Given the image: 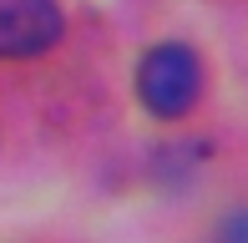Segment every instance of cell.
Instances as JSON below:
<instances>
[{"instance_id": "cell-1", "label": "cell", "mask_w": 248, "mask_h": 243, "mask_svg": "<svg viewBox=\"0 0 248 243\" xmlns=\"http://www.w3.org/2000/svg\"><path fill=\"white\" fill-rule=\"evenodd\" d=\"M202 91V61L193 46H183V41H162V46H152L147 56L137 66V96L142 106H147L152 117L162 122H177L193 112Z\"/></svg>"}, {"instance_id": "cell-2", "label": "cell", "mask_w": 248, "mask_h": 243, "mask_svg": "<svg viewBox=\"0 0 248 243\" xmlns=\"http://www.w3.org/2000/svg\"><path fill=\"white\" fill-rule=\"evenodd\" d=\"M66 20L56 0H0V61L41 56L61 41Z\"/></svg>"}, {"instance_id": "cell-3", "label": "cell", "mask_w": 248, "mask_h": 243, "mask_svg": "<svg viewBox=\"0 0 248 243\" xmlns=\"http://www.w3.org/2000/svg\"><path fill=\"white\" fill-rule=\"evenodd\" d=\"M218 243H248V203L233 208V213H223V223H218Z\"/></svg>"}]
</instances>
